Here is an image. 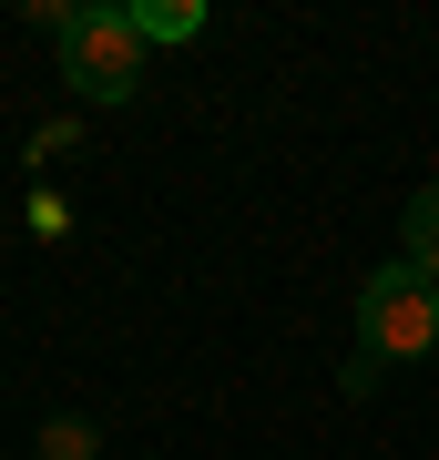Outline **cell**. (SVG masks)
Instances as JSON below:
<instances>
[{
	"mask_svg": "<svg viewBox=\"0 0 439 460\" xmlns=\"http://www.w3.org/2000/svg\"><path fill=\"white\" fill-rule=\"evenodd\" d=\"M62 83L82 102H133L144 93V31H133V0H92L62 21Z\"/></svg>",
	"mask_w": 439,
	"mask_h": 460,
	"instance_id": "obj_2",
	"label": "cell"
},
{
	"mask_svg": "<svg viewBox=\"0 0 439 460\" xmlns=\"http://www.w3.org/2000/svg\"><path fill=\"white\" fill-rule=\"evenodd\" d=\"M358 348H368L378 368L429 358V348H439V287H429L408 256H389V266L358 277Z\"/></svg>",
	"mask_w": 439,
	"mask_h": 460,
	"instance_id": "obj_1",
	"label": "cell"
},
{
	"mask_svg": "<svg viewBox=\"0 0 439 460\" xmlns=\"http://www.w3.org/2000/svg\"><path fill=\"white\" fill-rule=\"evenodd\" d=\"M41 460H92V420H72V410H62V420L41 429Z\"/></svg>",
	"mask_w": 439,
	"mask_h": 460,
	"instance_id": "obj_5",
	"label": "cell"
},
{
	"mask_svg": "<svg viewBox=\"0 0 439 460\" xmlns=\"http://www.w3.org/2000/svg\"><path fill=\"white\" fill-rule=\"evenodd\" d=\"M133 31H144V41H195L205 11H195V0H133Z\"/></svg>",
	"mask_w": 439,
	"mask_h": 460,
	"instance_id": "obj_4",
	"label": "cell"
},
{
	"mask_svg": "<svg viewBox=\"0 0 439 460\" xmlns=\"http://www.w3.org/2000/svg\"><path fill=\"white\" fill-rule=\"evenodd\" d=\"M399 256L419 266V277L439 287V184H419V195H408V226H399Z\"/></svg>",
	"mask_w": 439,
	"mask_h": 460,
	"instance_id": "obj_3",
	"label": "cell"
}]
</instances>
